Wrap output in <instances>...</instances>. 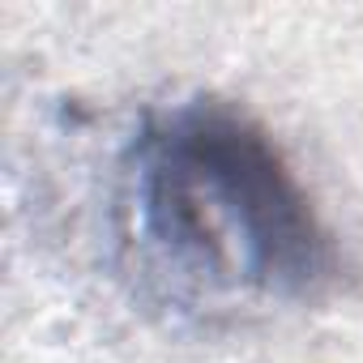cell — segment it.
Segmentation results:
<instances>
[{
  "mask_svg": "<svg viewBox=\"0 0 363 363\" xmlns=\"http://www.w3.org/2000/svg\"><path fill=\"white\" fill-rule=\"evenodd\" d=\"M133 210L137 240L193 282L308 291L329 274L325 231L291 171L223 111H189L145 137Z\"/></svg>",
  "mask_w": 363,
  "mask_h": 363,
  "instance_id": "obj_1",
  "label": "cell"
}]
</instances>
